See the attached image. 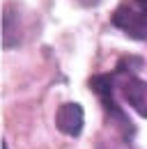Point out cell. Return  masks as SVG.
Wrapping results in <instances>:
<instances>
[{"label": "cell", "mask_w": 147, "mask_h": 149, "mask_svg": "<svg viewBox=\"0 0 147 149\" xmlns=\"http://www.w3.org/2000/svg\"><path fill=\"white\" fill-rule=\"evenodd\" d=\"M90 87H92V92L99 96V101L104 106V112H106V119L122 133L124 142H131L133 135H136V126L131 124L129 115L115 101V78H113V71L110 74H101V76H92Z\"/></svg>", "instance_id": "6da1fadb"}, {"label": "cell", "mask_w": 147, "mask_h": 149, "mask_svg": "<svg viewBox=\"0 0 147 149\" xmlns=\"http://www.w3.org/2000/svg\"><path fill=\"white\" fill-rule=\"evenodd\" d=\"M133 64H140V60L136 57L120 60V64L113 69V78H115V87L120 90L122 99L143 119H147V80H143L133 71Z\"/></svg>", "instance_id": "7a4b0ae2"}, {"label": "cell", "mask_w": 147, "mask_h": 149, "mask_svg": "<svg viewBox=\"0 0 147 149\" xmlns=\"http://www.w3.org/2000/svg\"><path fill=\"white\" fill-rule=\"evenodd\" d=\"M110 23L133 41H147V0H122L113 14Z\"/></svg>", "instance_id": "3957f363"}, {"label": "cell", "mask_w": 147, "mask_h": 149, "mask_svg": "<svg viewBox=\"0 0 147 149\" xmlns=\"http://www.w3.org/2000/svg\"><path fill=\"white\" fill-rule=\"evenodd\" d=\"M55 126L60 133L69 135V138H78L83 133V126H85V110L80 103H62L57 112H55Z\"/></svg>", "instance_id": "277c9868"}, {"label": "cell", "mask_w": 147, "mask_h": 149, "mask_svg": "<svg viewBox=\"0 0 147 149\" xmlns=\"http://www.w3.org/2000/svg\"><path fill=\"white\" fill-rule=\"evenodd\" d=\"M23 44V16L16 5H7L2 9V46L18 48Z\"/></svg>", "instance_id": "5b68a950"}, {"label": "cell", "mask_w": 147, "mask_h": 149, "mask_svg": "<svg viewBox=\"0 0 147 149\" xmlns=\"http://www.w3.org/2000/svg\"><path fill=\"white\" fill-rule=\"evenodd\" d=\"M78 5H83V7H97V5H101L104 0H76Z\"/></svg>", "instance_id": "8992f818"}, {"label": "cell", "mask_w": 147, "mask_h": 149, "mask_svg": "<svg viewBox=\"0 0 147 149\" xmlns=\"http://www.w3.org/2000/svg\"><path fill=\"white\" fill-rule=\"evenodd\" d=\"M2 149H7V142H2Z\"/></svg>", "instance_id": "52a82bcc"}, {"label": "cell", "mask_w": 147, "mask_h": 149, "mask_svg": "<svg viewBox=\"0 0 147 149\" xmlns=\"http://www.w3.org/2000/svg\"><path fill=\"white\" fill-rule=\"evenodd\" d=\"M99 149H108V147H106V145H101V147H99Z\"/></svg>", "instance_id": "ba28073f"}]
</instances>
